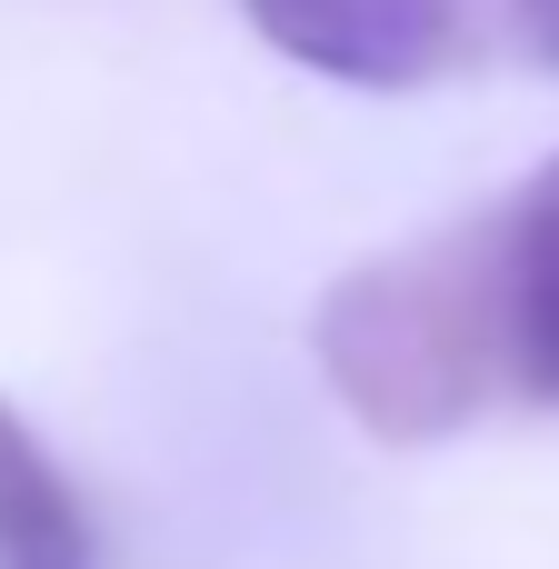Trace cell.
<instances>
[{
    "label": "cell",
    "mask_w": 559,
    "mask_h": 569,
    "mask_svg": "<svg viewBox=\"0 0 559 569\" xmlns=\"http://www.w3.org/2000/svg\"><path fill=\"white\" fill-rule=\"evenodd\" d=\"M0 569H100V520L20 400H0Z\"/></svg>",
    "instance_id": "obj_4"
},
{
    "label": "cell",
    "mask_w": 559,
    "mask_h": 569,
    "mask_svg": "<svg viewBox=\"0 0 559 569\" xmlns=\"http://www.w3.org/2000/svg\"><path fill=\"white\" fill-rule=\"evenodd\" d=\"M490 260H500V340H510V390L559 410V150L490 210Z\"/></svg>",
    "instance_id": "obj_3"
},
{
    "label": "cell",
    "mask_w": 559,
    "mask_h": 569,
    "mask_svg": "<svg viewBox=\"0 0 559 569\" xmlns=\"http://www.w3.org/2000/svg\"><path fill=\"white\" fill-rule=\"evenodd\" d=\"M310 360H320L330 400L350 410V430H370L380 450L460 440L510 390L490 220L350 260L310 300Z\"/></svg>",
    "instance_id": "obj_1"
},
{
    "label": "cell",
    "mask_w": 559,
    "mask_h": 569,
    "mask_svg": "<svg viewBox=\"0 0 559 569\" xmlns=\"http://www.w3.org/2000/svg\"><path fill=\"white\" fill-rule=\"evenodd\" d=\"M500 10H510V50L559 80V0H500Z\"/></svg>",
    "instance_id": "obj_5"
},
{
    "label": "cell",
    "mask_w": 559,
    "mask_h": 569,
    "mask_svg": "<svg viewBox=\"0 0 559 569\" xmlns=\"http://www.w3.org/2000/svg\"><path fill=\"white\" fill-rule=\"evenodd\" d=\"M240 20L350 90H430L470 60V0H240Z\"/></svg>",
    "instance_id": "obj_2"
}]
</instances>
